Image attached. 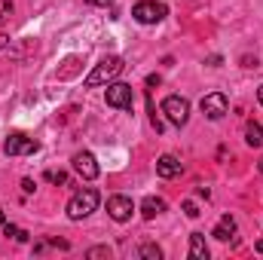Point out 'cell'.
I'll list each match as a JSON object with an SVG mask.
<instances>
[{"instance_id":"cell-1","label":"cell","mask_w":263,"mask_h":260,"mask_svg":"<svg viewBox=\"0 0 263 260\" xmlns=\"http://www.w3.org/2000/svg\"><path fill=\"white\" fill-rule=\"evenodd\" d=\"M98 202H101L98 190L86 187V190H80V193L70 196V202H67V217H70V220H83V217H89V214L98 208Z\"/></svg>"},{"instance_id":"cell-2","label":"cell","mask_w":263,"mask_h":260,"mask_svg":"<svg viewBox=\"0 0 263 260\" xmlns=\"http://www.w3.org/2000/svg\"><path fill=\"white\" fill-rule=\"evenodd\" d=\"M123 59L120 55H110V59H101L95 70L86 77V89H95V86H104V83H110L114 77H120V70H123Z\"/></svg>"},{"instance_id":"cell-3","label":"cell","mask_w":263,"mask_h":260,"mask_svg":"<svg viewBox=\"0 0 263 260\" xmlns=\"http://www.w3.org/2000/svg\"><path fill=\"white\" fill-rule=\"evenodd\" d=\"M168 15V6L165 3H156V0H141L132 6V18L141 22V25H156Z\"/></svg>"},{"instance_id":"cell-4","label":"cell","mask_w":263,"mask_h":260,"mask_svg":"<svg viewBox=\"0 0 263 260\" xmlns=\"http://www.w3.org/2000/svg\"><path fill=\"white\" fill-rule=\"evenodd\" d=\"M37 150H40V144L34 138L22 135V132H9V138L3 141V153L6 156H28V153H37Z\"/></svg>"},{"instance_id":"cell-5","label":"cell","mask_w":263,"mask_h":260,"mask_svg":"<svg viewBox=\"0 0 263 260\" xmlns=\"http://www.w3.org/2000/svg\"><path fill=\"white\" fill-rule=\"evenodd\" d=\"M162 114H165L175 126H187V120H190V101L181 98V95H168V98L162 101Z\"/></svg>"},{"instance_id":"cell-6","label":"cell","mask_w":263,"mask_h":260,"mask_svg":"<svg viewBox=\"0 0 263 260\" xmlns=\"http://www.w3.org/2000/svg\"><path fill=\"white\" fill-rule=\"evenodd\" d=\"M202 114L208 117V120H223L227 117V110H230V101H227V95L223 92H211V95H205L202 98Z\"/></svg>"},{"instance_id":"cell-7","label":"cell","mask_w":263,"mask_h":260,"mask_svg":"<svg viewBox=\"0 0 263 260\" xmlns=\"http://www.w3.org/2000/svg\"><path fill=\"white\" fill-rule=\"evenodd\" d=\"M132 101H135V92H132L129 83H110V86H107V104H110V107L129 110Z\"/></svg>"},{"instance_id":"cell-8","label":"cell","mask_w":263,"mask_h":260,"mask_svg":"<svg viewBox=\"0 0 263 260\" xmlns=\"http://www.w3.org/2000/svg\"><path fill=\"white\" fill-rule=\"evenodd\" d=\"M73 172H77V175H83L86 181H95L101 169H98V162H95V156L83 150V153H73Z\"/></svg>"},{"instance_id":"cell-9","label":"cell","mask_w":263,"mask_h":260,"mask_svg":"<svg viewBox=\"0 0 263 260\" xmlns=\"http://www.w3.org/2000/svg\"><path fill=\"white\" fill-rule=\"evenodd\" d=\"M132 211H135V205H132L129 196H110L107 199V214L117 220V224H123V220H129Z\"/></svg>"},{"instance_id":"cell-10","label":"cell","mask_w":263,"mask_h":260,"mask_svg":"<svg viewBox=\"0 0 263 260\" xmlns=\"http://www.w3.org/2000/svg\"><path fill=\"white\" fill-rule=\"evenodd\" d=\"M181 159L178 156H172V153H165V156H159L156 159V175L159 178H175V175H181Z\"/></svg>"},{"instance_id":"cell-11","label":"cell","mask_w":263,"mask_h":260,"mask_svg":"<svg viewBox=\"0 0 263 260\" xmlns=\"http://www.w3.org/2000/svg\"><path fill=\"white\" fill-rule=\"evenodd\" d=\"M233 233H236V220H233L230 214H223V217L217 220V227L211 230V236H214V239H220V242H227Z\"/></svg>"},{"instance_id":"cell-12","label":"cell","mask_w":263,"mask_h":260,"mask_svg":"<svg viewBox=\"0 0 263 260\" xmlns=\"http://www.w3.org/2000/svg\"><path fill=\"white\" fill-rule=\"evenodd\" d=\"M165 211V202L159 199V196H147L144 202H141V214L150 220V217H156V214H162Z\"/></svg>"},{"instance_id":"cell-13","label":"cell","mask_w":263,"mask_h":260,"mask_svg":"<svg viewBox=\"0 0 263 260\" xmlns=\"http://www.w3.org/2000/svg\"><path fill=\"white\" fill-rule=\"evenodd\" d=\"M190 257L208 260V245H205V236H202V233H193V236H190Z\"/></svg>"},{"instance_id":"cell-14","label":"cell","mask_w":263,"mask_h":260,"mask_svg":"<svg viewBox=\"0 0 263 260\" xmlns=\"http://www.w3.org/2000/svg\"><path fill=\"white\" fill-rule=\"evenodd\" d=\"M245 141H248V147H260L263 144V129L260 126H254V123H248V129H245Z\"/></svg>"},{"instance_id":"cell-15","label":"cell","mask_w":263,"mask_h":260,"mask_svg":"<svg viewBox=\"0 0 263 260\" xmlns=\"http://www.w3.org/2000/svg\"><path fill=\"white\" fill-rule=\"evenodd\" d=\"M141 257L159 260V257H162V251H159V245H153V242H144V245H141Z\"/></svg>"},{"instance_id":"cell-16","label":"cell","mask_w":263,"mask_h":260,"mask_svg":"<svg viewBox=\"0 0 263 260\" xmlns=\"http://www.w3.org/2000/svg\"><path fill=\"white\" fill-rule=\"evenodd\" d=\"M3 236H12V239H18V242H28V233L18 230V227H12V224H3Z\"/></svg>"},{"instance_id":"cell-17","label":"cell","mask_w":263,"mask_h":260,"mask_svg":"<svg viewBox=\"0 0 263 260\" xmlns=\"http://www.w3.org/2000/svg\"><path fill=\"white\" fill-rule=\"evenodd\" d=\"M46 178H49L52 184H65V181H67V175H65V172H46Z\"/></svg>"},{"instance_id":"cell-18","label":"cell","mask_w":263,"mask_h":260,"mask_svg":"<svg viewBox=\"0 0 263 260\" xmlns=\"http://www.w3.org/2000/svg\"><path fill=\"white\" fill-rule=\"evenodd\" d=\"M184 211H187V217H199V214H202V211L196 208V202H190V199L184 202Z\"/></svg>"},{"instance_id":"cell-19","label":"cell","mask_w":263,"mask_h":260,"mask_svg":"<svg viewBox=\"0 0 263 260\" xmlns=\"http://www.w3.org/2000/svg\"><path fill=\"white\" fill-rule=\"evenodd\" d=\"M86 257H110V248H107V245H104V248H92Z\"/></svg>"},{"instance_id":"cell-20","label":"cell","mask_w":263,"mask_h":260,"mask_svg":"<svg viewBox=\"0 0 263 260\" xmlns=\"http://www.w3.org/2000/svg\"><path fill=\"white\" fill-rule=\"evenodd\" d=\"M22 190H25V193H34V181L25 178V181H22Z\"/></svg>"},{"instance_id":"cell-21","label":"cell","mask_w":263,"mask_h":260,"mask_svg":"<svg viewBox=\"0 0 263 260\" xmlns=\"http://www.w3.org/2000/svg\"><path fill=\"white\" fill-rule=\"evenodd\" d=\"M86 3H89V6H110L114 0H86Z\"/></svg>"},{"instance_id":"cell-22","label":"cell","mask_w":263,"mask_h":260,"mask_svg":"<svg viewBox=\"0 0 263 260\" xmlns=\"http://www.w3.org/2000/svg\"><path fill=\"white\" fill-rule=\"evenodd\" d=\"M257 101H260V104H263V86H260V89H257Z\"/></svg>"},{"instance_id":"cell-23","label":"cell","mask_w":263,"mask_h":260,"mask_svg":"<svg viewBox=\"0 0 263 260\" xmlns=\"http://www.w3.org/2000/svg\"><path fill=\"white\" fill-rule=\"evenodd\" d=\"M3 224H6V217H3V211H0V227H3Z\"/></svg>"},{"instance_id":"cell-24","label":"cell","mask_w":263,"mask_h":260,"mask_svg":"<svg viewBox=\"0 0 263 260\" xmlns=\"http://www.w3.org/2000/svg\"><path fill=\"white\" fill-rule=\"evenodd\" d=\"M260 172H263V159H260Z\"/></svg>"}]
</instances>
